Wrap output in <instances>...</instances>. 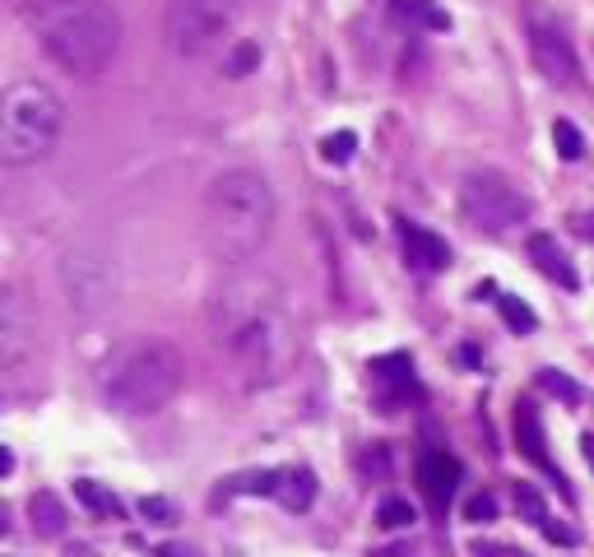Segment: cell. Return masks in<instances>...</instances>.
<instances>
[{"mask_svg":"<svg viewBox=\"0 0 594 557\" xmlns=\"http://www.w3.org/2000/svg\"><path fill=\"white\" fill-rule=\"evenodd\" d=\"M274 228V191L256 168H228L205 195V237L219 260H251Z\"/></svg>","mask_w":594,"mask_h":557,"instance_id":"6da1fadb","label":"cell"},{"mask_svg":"<svg viewBox=\"0 0 594 557\" xmlns=\"http://www.w3.org/2000/svg\"><path fill=\"white\" fill-rule=\"evenodd\" d=\"M223 348H228V367L232 376L242 381L247 390H265L274 381H284L293 357H297V339L288 316L265 302H232L228 307V321H223Z\"/></svg>","mask_w":594,"mask_h":557,"instance_id":"7a4b0ae2","label":"cell"},{"mask_svg":"<svg viewBox=\"0 0 594 557\" xmlns=\"http://www.w3.org/2000/svg\"><path fill=\"white\" fill-rule=\"evenodd\" d=\"M37 43H43V56L70 79H98L122 52V15L107 0L47 10V19L37 24Z\"/></svg>","mask_w":594,"mask_h":557,"instance_id":"3957f363","label":"cell"},{"mask_svg":"<svg viewBox=\"0 0 594 557\" xmlns=\"http://www.w3.org/2000/svg\"><path fill=\"white\" fill-rule=\"evenodd\" d=\"M65 131V103L37 84V79H15L0 89V163L28 168L61 144Z\"/></svg>","mask_w":594,"mask_h":557,"instance_id":"277c9868","label":"cell"},{"mask_svg":"<svg viewBox=\"0 0 594 557\" xmlns=\"http://www.w3.org/2000/svg\"><path fill=\"white\" fill-rule=\"evenodd\" d=\"M181 376H186V363L181 353L163 339L153 344H140L131 348L122 363H112L107 376H102V400L107 409L116 414H131V418H149L158 409L172 405V395L181 390Z\"/></svg>","mask_w":594,"mask_h":557,"instance_id":"5b68a950","label":"cell"},{"mask_svg":"<svg viewBox=\"0 0 594 557\" xmlns=\"http://www.w3.org/2000/svg\"><path fill=\"white\" fill-rule=\"evenodd\" d=\"M237 24V0H168L163 37L186 61L209 56Z\"/></svg>","mask_w":594,"mask_h":557,"instance_id":"8992f818","label":"cell"},{"mask_svg":"<svg viewBox=\"0 0 594 557\" xmlns=\"http://www.w3.org/2000/svg\"><path fill=\"white\" fill-rule=\"evenodd\" d=\"M460 210H464V219L479 228V232H492V237H501V232H511V228H521L525 219H530V200L511 186L501 172H469L464 177V186H460Z\"/></svg>","mask_w":594,"mask_h":557,"instance_id":"52a82bcc","label":"cell"},{"mask_svg":"<svg viewBox=\"0 0 594 557\" xmlns=\"http://www.w3.org/2000/svg\"><path fill=\"white\" fill-rule=\"evenodd\" d=\"M525 37H530V56L539 65V74L548 79L552 89H576L580 84V56L571 47V37L567 28L552 19L548 10H530L525 15Z\"/></svg>","mask_w":594,"mask_h":557,"instance_id":"ba28073f","label":"cell"},{"mask_svg":"<svg viewBox=\"0 0 594 557\" xmlns=\"http://www.w3.org/2000/svg\"><path fill=\"white\" fill-rule=\"evenodd\" d=\"M28 353H33V316L15 288L0 284V372L28 363Z\"/></svg>","mask_w":594,"mask_h":557,"instance_id":"9c48e42d","label":"cell"},{"mask_svg":"<svg viewBox=\"0 0 594 557\" xmlns=\"http://www.w3.org/2000/svg\"><path fill=\"white\" fill-rule=\"evenodd\" d=\"M372 381H376V405L385 414H400L414 395H418V381L409 372V357L404 353H390V357H376L372 363Z\"/></svg>","mask_w":594,"mask_h":557,"instance_id":"30bf717a","label":"cell"},{"mask_svg":"<svg viewBox=\"0 0 594 557\" xmlns=\"http://www.w3.org/2000/svg\"><path fill=\"white\" fill-rule=\"evenodd\" d=\"M455 484H460V464H455V455H446V451H423V455H418V488H423L427 506L437 511V515L451 506Z\"/></svg>","mask_w":594,"mask_h":557,"instance_id":"8fae6325","label":"cell"},{"mask_svg":"<svg viewBox=\"0 0 594 557\" xmlns=\"http://www.w3.org/2000/svg\"><path fill=\"white\" fill-rule=\"evenodd\" d=\"M400 223V242H404V260L418 269V274H442L451 265V247L446 237H437L432 228H418L409 219H394Z\"/></svg>","mask_w":594,"mask_h":557,"instance_id":"7c38bea8","label":"cell"},{"mask_svg":"<svg viewBox=\"0 0 594 557\" xmlns=\"http://www.w3.org/2000/svg\"><path fill=\"white\" fill-rule=\"evenodd\" d=\"M530 260H534V269H539L543 278H552L558 288H567V293H576V288H580V274H576V265L567 260V251L558 247V237H548V232H530Z\"/></svg>","mask_w":594,"mask_h":557,"instance_id":"4fadbf2b","label":"cell"},{"mask_svg":"<svg viewBox=\"0 0 594 557\" xmlns=\"http://www.w3.org/2000/svg\"><path fill=\"white\" fill-rule=\"evenodd\" d=\"M385 5H390L394 19L418 28V33H446L451 28V15L437 5V0H385Z\"/></svg>","mask_w":594,"mask_h":557,"instance_id":"5bb4252c","label":"cell"},{"mask_svg":"<svg viewBox=\"0 0 594 557\" xmlns=\"http://www.w3.org/2000/svg\"><path fill=\"white\" fill-rule=\"evenodd\" d=\"M516 442H521L525 460H534L543 474H552V479H558V464H552V455H548V442H543L539 414H534L530 405H521V409H516Z\"/></svg>","mask_w":594,"mask_h":557,"instance_id":"9a60e30c","label":"cell"},{"mask_svg":"<svg viewBox=\"0 0 594 557\" xmlns=\"http://www.w3.org/2000/svg\"><path fill=\"white\" fill-rule=\"evenodd\" d=\"M28 521H33V530L43 534V539H61L70 515H65V506H61L56 493H33L28 497Z\"/></svg>","mask_w":594,"mask_h":557,"instance_id":"2e32d148","label":"cell"},{"mask_svg":"<svg viewBox=\"0 0 594 557\" xmlns=\"http://www.w3.org/2000/svg\"><path fill=\"white\" fill-rule=\"evenodd\" d=\"M274 497H279L288 511H307V506L316 502V479H311V469H279Z\"/></svg>","mask_w":594,"mask_h":557,"instance_id":"e0dca14e","label":"cell"},{"mask_svg":"<svg viewBox=\"0 0 594 557\" xmlns=\"http://www.w3.org/2000/svg\"><path fill=\"white\" fill-rule=\"evenodd\" d=\"M74 497L84 502L93 515H107V521H122V515H126V506L116 502L102 484H93V479H79V484H74Z\"/></svg>","mask_w":594,"mask_h":557,"instance_id":"ac0fdd59","label":"cell"},{"mask_svg":"<svg viewBox=\"0 0 594 557\" xmlns=\"http://www.w3.org/2000/svg\"><path fill=\"white\" fill-rule=\"evenodd\" d=\"M497 311H501V321H506L511 330H516V335H530V330L539 326V316H534V311H530L516 293H501V298H497Z\"/></svg>","mask_w":594,"mask_h":557,"instance_id":"d6986e66","label":"cell"},{"mask_svg":"<svg viewBox=\"0 0 594 557\" xmlns=\"http://www.w3.org/2000/svg\"><path fill=\"white\" fill-rule=\"evenodd\" d=\"M353 153H358V135H353V131H335V135L321 140V158H326L330 168L353 163Z\"/></svg>","mask_w":594,"mask_h":557,"instance_id":"ffe728a7","label":"cell"},{"mask_svg":"<svg viewBox=\"0 0 594 557\" xmlns=\"http://www.w3.org/2000/svg\"><path fill=\"white\" fill-rule=\"evenodd\" d=\"M418 515H414V506L404 502V497H385L381 506H376V525L381 530H404V525H414Z\"/></svg>","mask_w":594,"mask_h":557,"instance_id":"44dd1931","label":"cell"},{"mask_svg":"<svg viewBox=\"0 0 594 557\" xmlns=\"http://www.w3.org/2000/svg\"><path fill=\"white\" fill-rule=\"evenodd\" d=\"M552 144H558L562 163H576V158L585 153V140H580V131L567 122V116H562V122H552Z\"/></svg>","mask_w":594,"mask_h":557,"instance_id":"7402d4cb","label":"cell"},{"mask_svg":"<svg viewBox=\"0 0 594 557\" xmlns=\"http://www.w3.org/2000/svg\"><path fill=\"white\" fill-rule=\"evenodd\" d=\"M539 386H543V390L552 395V400H562V405H576V400H580V395H585V390H580V386H576L571 376H562V372H552V367H543V372H539Z\"/></svg>","mask_w":594,"mask_h":557,"instance_id":"603a6c76","label":"cell"},{"mask_svg":"<svg viewBox=\"0 0 594 557\" xmlns=\"http://www.w3.org/2000/svg\"><path fill=\"white\" fill-rule=\"evenodd\" d=\"M516 511L525 515V521H534V525H543V521H548L543 493H539V488H530V484H516Z\"/></svg>","mask_w":594,"mask_h":557,"instance_id":"cb8c5ba5","label":"cell"},{"mask_svg":"<svg viewBox=\"0 0 594 557\" xmlns=\"http://www.w3.org/2000/svg\"><path fill=\"white\" fill-rule=\"evenodd\" d=\"M464 521H473V525H492V521H497V502H492V493H473V497L464 502Z\"/></svg>","mask_w":594,"mask_h":557,"instance_id":"d4e9b609","label":"cell"},{"mask_svg":"<svg viewBox=\"0 0 594 557\" xmlns=\"http://www.w3.org/2000/svg\"><path fill=\"white\" fill-rule=\"evenodd\" d=\"M140 515L153 525H177V506L168 497H140Z\"/></svg>","mask_w":594,"mask_h":557,"instance_id":"484cf974","label":"cell"},{"mask_svg":"<svg viewBox=\"0 0 594 557\" xmlns=\"http://www.w3.org/2000/svg\"><path fill=\"white\" fill-rule=\"evenodd\" d=\"M256 61H260V47H256V43H242V47L228 56V74H232V79H242V74L256 70Z\"/></svg>","mask_w":594,"mask_h":557,"instance_id":"4316f807","label":"cell"},{"mask_svg":"<svg viewBox=\"0 0 594 557\" xmlns=\"http://www.w3.org/2000/svg\"><path fill=\"white\" fill-rule=\"evenodd\" d=\"M539 530H543V534H548L552 543H576V530H567V525H558V521H552V515H548V521H543Z\"/></svg>","mask_w":594,"mask_h":557,"instance_id":"83f0119b","label":"cell"},{"mask_svg":"<svg viewBox=\"0 0 594 557\" xmlns=\"http://www.w3.org/2000/svg\"><path fill=\"white\" fill-rule=\"evenodd\" d=\"M158 557H195V552H190V548H172V543H168V548H158Z\"/></svg>","mask_w":594,"mask_h":557,"instance_id":"f1b7e54d","label":"cell"},{"mask_svg":"<svg viewBox=\"0 0 594 557\" xmlns=\"http://www.w3.org/2000/svg\"><path fill=\"white\" fill-rule=\"evenodd\" d=\"M10 469H15V455H10L5 446H0V474H10Z\"/></svg>","mask_w":594,"mask_h":557,"instance_id":"f546056e","label":"cell"},{"mask_svg":"<svg viewBox=\"0 0 594 557\" xmlns=\"http://www.w3.org/2000/svg\"><path fill=\"white\" fill-rule=\"evenodd\" d=\"M47 10H65V5H84V0H43Z\"/></svg>","mask_w":594,"mask_h":557,"instance_id":"4dcf8cb0","label":"cell"}]
</instances>
